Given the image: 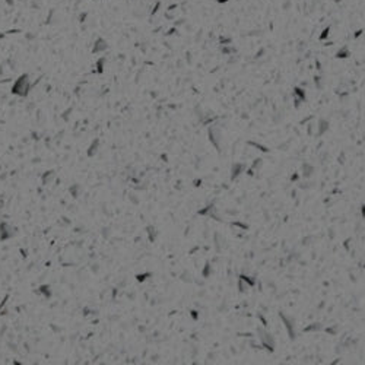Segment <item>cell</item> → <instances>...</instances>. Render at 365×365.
<instances>
[{"label": "cell", "instance_id": "cell-1", "mask_svg": "<svg viewBox=\"0 0 365 365\" xmlns=\"http://www.w3.org/2000/svg\"><path fill=\"white\" fill-rule=\"evenodd\" d=\"M28 91H29V85H28L26 76H22V78L13 85V88H12V92L16 94V95H19V97L28 95Z\"/></svg>", "mask_w": 365, "mask_h": 365}, {"label": "cell", "instance_id": "cell-2", "mask_svg": "<svg viewBox=\"0 0 365 365\" xmlns=\"http://www.w3.org/2000/svg\"><path fill=\"white\" fill-rule=\"evenodd\" d=\"M13 235V229L9 224L3 222L0 224V240H9Z\"/></svg>", "mask_w": 365, "mask_h": 365}, {"label": "cell", "instance_id": "cell-3", "mask_svg": "<svg viewBox=\"0 0 365 365\" xmlns=\"http://www.w3.org/2000/svg\"><path fill=\"white\" fill-rule=\"evenodd\" d=\"M54 177H56L54 171H48V172H45V174L42 175V184H44V186L50 184V183H51V180H53Z\"/></svg>", "mask_w": 365, "mask_h": 365}, {"label": "cell", "instance_id": "cell-4", "mask_svg": "<svg viewBox=\"0 0 365 365\" xmlns=\"http://www.w3.org/2000/svg\"><path fill=\"white\" fill-rule=\"evenodd\" d=\"M98 143H100V142L95 140V142L89 146V150H88V155H89V156H94V155L97 153V150H98Z\"/></svg>", "mask_w": 365, "mask_h": 365}, {"label": "cell", "instance_id": "cell-5", "mask_svg": "<svg viewBox=\"0 0 365 365\" xmlns=\"http://www.w3.org/2000/svg\"><path fill=\"white\" fill-rule=\"evenodd\" d=\"M41 291H42V294H44L45 297H50V295H51V292H50V286L42 285V286H41Z\"/></svg>", "mask_w": 365, "mask_h": 365}]
</instances>
